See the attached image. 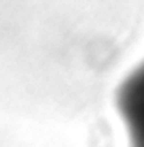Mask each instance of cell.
<instances>
[{
	"instance_id": "6da1fadb",
	"label": "cell",
	"mask_w": 144,
	"mask_h": 147,
	"mask_svg": "<svg viewBox=\"0 0 144 147\" xmlns=\"http://www.w3.org/2000/svg\"><path fill=\"white\" fill-rule=\"evenodd\" d=\"M115 104L126 124L130 147H144V61L119 84Z\"/></svg>"
}]
</instances>
